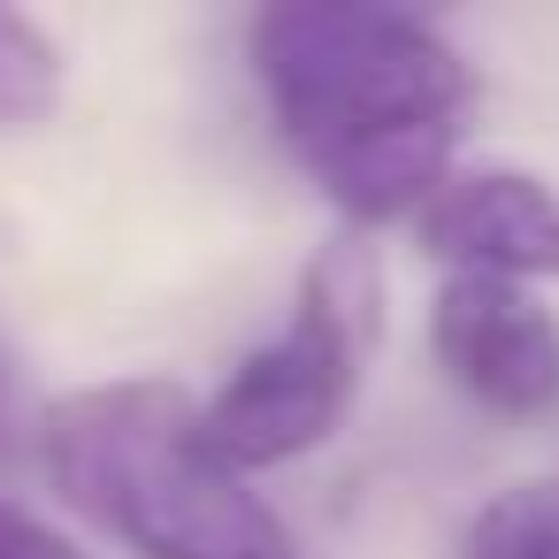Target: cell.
I'll return each mask as SVG.
<instances>
[{
  "instance_id": "2",
  "label": "cell",
  "mask_w": 559,
  "mask_h": 559,
  "mask_svg": "<svg viewBox=\"0 0 559 559\" xmlns=\"http://www.w3.org/2000/svg\"><path fill=\"white\" fill-rule=\"evenodd\" d=\"M32 452L62 506L139 559H299L284 513L207 444V399L169 376L47 399Z\"/></svg>"
},
{
  "instance_id": "8",
  "label": "cell",
  "mask_w": 559,
  "mask_h": 559,
  "mask_svg": "<svg viewBox=\"0 0 559 559\" xmlns=\"http://www.w3.org/2000/svg\"><path fill=\"white\" fill-rule=\"evenodd\" d=\"M0 559H100L93 544H78L70 528H55L47 513L0 498Z\"/></svg>"
},
{
  "instance_id": "6",
  "label": "cell",
  "mask_w": 559,
  "mask_h": 559,
  "mask_svg": "<svg viewBox=\"0 0 559 559\" xmlns=\"http://www.w3.org/2000/svg\"><path fill=\"white\" fill-rule=\"evenodd\" d=\"M460 559H559V475L506 483L490 506H475Z\"/></svg>"
},
{
  "instance_id": "4",
  "label": "cell",
  "mask_w": 559,
  "mask_h": 559,
  "mask_svg": "<svg viewBox=\"0 0 559 559\" xmlns=\"http://www.w3.org/2000/svg\"><path fill=\"white\" fill-rule=\"evenodd\" d=\"M429 353L452 391L498 421H536L559 406V314L528 284L444 276L429 307Z\"/></svg>"
},
{
  "instance_id": "1",
  "label": "cell",
  "mask_w": 559,
  "mask_h": 559,
  "mask_svg": "<svg viewBox=\"0 0 559 559\" xmlns=\"http://www.w3.org/2000/svg\"><path fill=\"white\" fill-rule=\"evenodd\" d=\"M246 47L284 146L345 223H414L444 192L475 70L429 16L376 0H276Z\"/></svg>"
},
{
  "instance_id": "9",
  "label": "cell",
  "mask_w": 559,
  "mask_h": 559,
  "mask_svg": "<svg viewBox=\"0 0 559 559\" xmlns=\"http://www.w3.org/2000/svg\"><path fill=\"white\" fill-rule=\"evenodd\" d=\"M39 414L47 406H32V391H24V360H16V345L0 337V452L16 444V429H32L39 437Z\"/></svg>"
},
{
  "instance_id": "5",
  "label": "cell",
  "mask_w": 559,
  "mask_h": 559,
  "mask_svg": "<svg viewBox=\"0 0 559 559\" xmlns=\"http://www.w3.org/2000/svg\"><path fill=\"white\" fill-rule=\"evenodd\" d=\"M414 238L452 276L551 284L559 276V185L536 169H452L444 192L414 215Z\"/></svg>"
},
{
  "instance_id": "3",
  "label": "cell",
  "mask_w": 559,
  "mask_h": 559,
  "mask_svg": "<svg viewBox=\"0 0 559 559\" xmlns=\"http://www.w3.org/2000/svg\"><path fill=\"white\" fill-rule=\"evenodd\" d=\"M368 337H376V269L360 246H330L299 276L292 314L207 399V444L238 475L284 467V460L330 444V429L345 421V406L360 391Z\"/></svg>"
},
{
  "instance_id": "7",
  "label": "cell",
  "mask_w": 559,
  "mask_h": 559,
  "mask_svg": "<svg viewBox=\"0 0 559 559\" xmlns=\"http://www.w3.org/2000/svg\"><path fill=\"white\" fill-rule=\"evenodd\" d=\"M62 100V47L24 9H0V123H39Z\"/></svg>"
}]
</instances>
